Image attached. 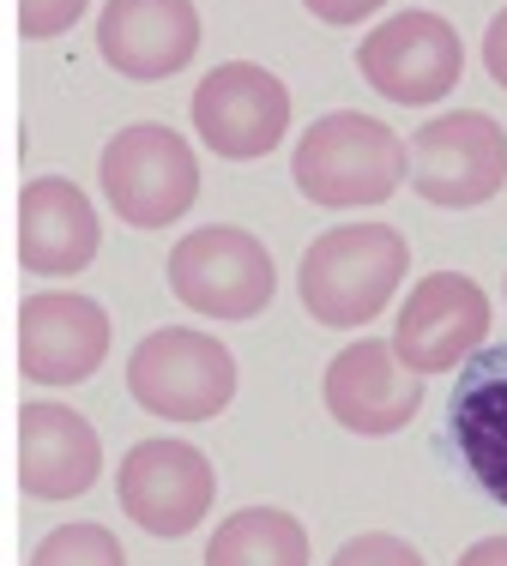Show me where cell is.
Here are the masks:
<instances>
[{"label": "cell", "instance_id": "obj_14", "mask_svg": "<svg viewBox=\"0 0 507 566\" xmlns=\"http://www.w3.org/2000/svg\"><path fill=\"white\" fill-rule=\"evenodd\" d=\"M12 476L31 501H79L103 476V440L73 403H19L12 422Z\"/></svg>", "mask_w": 507, "mask_h": 566}, {"label": "cell", "instance_id": "obj_1", "mask_svg": "<svg viewBox=\"0 0 507 566\" xmlns=\"http://www.w3.org/2000/svg\"><path fill=\"white\" fill-rule=\"evenodd\" d=\"M290 181L320 211H363L386 206L411 181V139H399L386 120L332 109L309 120V133L290 151Z\"/></svg>", "mask_w": 507, "mask_h": 566}, {"label": "cell", "instance_id": "obj_3", "mask_svg": "<svg viewBox=\"0 0 507 566\" xmlns=\"http://www.w3.org/2000/svg\"><path fill=\"white\" fill-rule=\"evenodd\" d=\"M103 206L127 229H169L194 211L199 199V157L164 120H133L115 127V139L97 157Z\"/></svg>", "mask_w": 507, "mask_h": 566}, {"label": "cell", "instance_id": "obj_21", "mask_svg": "<svg viewBox=\"0 0 507 566\" xmlns=\"http://www.w3.org/2000/svg\"><path fill=\"white\" fill-rule=\"evenodd\" d=\"M302 7H309L320 24H363V19H375L386 0H302Z\"/></svg>", "mask_w": 507, "mask_h": 566}, {"label": "cell", "instance_id": "obj_8", "mask_svg": "<svg viewBox=\"0 0 507 566\" xmlns=\"http://www.w3.org/2000/svg\"><path fill=\"white\" fill-rule=\"evenodd\" d=\"M194 133L211 157L224 164H254V157L278 151L290 133V91L278 73L260 61H224L194 85Z\"/></svg>", "mask_w": 507, "mask_h": 566}, {"label": "cell", "instance_id": "obj_5", "mask_svg": "<svg viewBox=\"0 0 507 566\" xmlns=\"http://www.w3.org/2000/svg\"><path fill=\"white\" fill-rule=\"evenodd\" d=\"M169 295L199 319H254L278 290V265L260 235L236 223H206L169 248Z\"/></svg>", "mask_w": 507, "mask_h": 566}, {"label": "cell", "instance_id": "obj_18", "mask_svg": "<svg viewBox=\"0 0 507 566\" xmlns=\"http://www.w3.org/2000/svg\"><path fill=\"white\" fill-rule=\"evenodd\" d=\"M31 566H127V548L115 543V531L79 518V524L49 531L43 543L31 548Z\"/></svg>", "mask_w": 507, "mask_h": 566}, {"label": "cell", "instance_id": "obj_15", "mask_svg": "<svg viewBox=\"0 0 507 566\" xmlns=\"http://www.w3.org/2000/svg\"><path fill=\"white\" fill-rule=\"evenodd\" d=\"M97 55L133 85L176 78L199 55L194 0H110L97 12Z\"/></svg>", "mask_w": 507, "mask_h": 566}, {"label": "cell", "instance_id": "obj_2", "mask_svg": "<svg viewBox=\"0 0 507 566\" xmlns=\"http://www.w3.org/2000/svg\"><path fill=\"white\" fill-rule=\"evenodd\" d=\"M411 272V241L393 223H332L309 241L297 265V295L309 319L332 332H356L381 319V307L399 295Z\"/></svg>", "mask_w": 507, "mask_h": 566}, {"label": "cell", "instance_id": "obj_16", "mask_svg": "<svg viewBox=\"0 0 507 566\" xmlns=\"http://www.w3.org/2000/svg\"><path fill=\"white\" fill-rule=\"evenodd\" d=\"M447 434L472 470V482L496 506H507V338L484 344L453 374Z\"/></svg>", "mask_w": 507, "mask_h": 566}, {"label": "cell", "instance_id": "obj_9", "mask_svg": "<svg viewBox=\"0 0 507 566\" xmlns=\"http://www.w3.org/2000/svg\"><path fill=\"white\" fill-rule=\"evenodd\" d=\"M115 501L139 531L188 536L206 524L211 501H218V470L188 440H139L115 464Z\"/></svg>", "mask_w": 507, "mask_h": 566}, {"label": "cell", "instance_id": "obj_22", "mask_svg": "<svg viewBox=\"0 0 507 566\" xmlns=\"http://www.w3.org/2000/svg\"><path fill=\"white\" fill-rule=\"evenodd\" d=\"M484 73L507 91V7L489 19V31H484Z\"/></svg>", "mask_w": 507, "mask_h": 566}, {"label": "cell", "instance_id": "obj_19", "mask_svg": "<svg viewBox=\"0 0 507 566\" xmlns=\"http://www.w3.org/2000/svg\"><path fill=\"white\" fill-rule=\"evenodd\" d=\"M91 0H12V31L24 36V43H49V36L73 31L79 19H85Z\"/></svg>", "mask_w": 507, "mask_h": 566}, {"label": "cell", "instance_id": "obj_23", "mask_svg": "<svg viewBox=\"0 0 507 566\" xmlns=\"http://www.w3.org/2000/svg\"><path fill=\"white\" fill-rule=\"evenodd\" d=\"M459 566H507V536H484L459 555Z\"/></svg>", "mask_w": 507, "mask_h": 566}, {"label": "cell", "instance_id": "obj_20", "mask_svg": "<svg viewBox=\"0 0 507 566\" xmlns=\"http://www.w3.org/2000/svg\"><path fill=\"white\" fill-rule=\"evenodd\" d=\"M327 566H423V555L393 531H363V536H351Z\"/></svg>", "mask_w": 507, "mask_h": 566}, {"label": "cell", "instance_id": "obj_13", "mask_svg": "<svg viewBox=\"0 0 507 566\" xmlns=\"http://www.w3.org/2000/svg\"><path fill=\"white\" fill-rule=\"evenodd\" d=\"M103 248V218L66 175H37L12 206V260L31 277H79Z\"/></svg>", "mask_w": 507, "mask_h": 566}, {"label": "cell", "instance_id": "obj_7", "mask_svg": "<svg viewBox=\"0 0 507 566\" xmlns=\"http://www.w3.org/2000/svg\"><path fill=\"white\" fill-rule=\"evenodd\" d=\"M356 73L369 78V91H381L386 103L405 109H430L442 103L465 73V43L442 12L405 7L393 19H381L375 31L356 43Z\"/></svg>", "mask_w": 507, "mask_h": 566}, {"label": "cell", "instance_id": "obj_17", "mask_svg": "<svg viewBox=\"0 0 507 566\" xmlns=\"http://www.w3.org/2000/svg\"><path fill=\"white\" fill-rule=\"evenodd\" d=\"M206 566H309V524L284 506H242L211 531Z\"/></svg>", "mask_w": 507, "mask_h": 566}, {"label": "cell", "instance_id": "obj_12", "mask_svg": "<svg viewBox=\"0 0 507 566\" xmlns=\"http://www.w3.org/2000/svg\"><path fill=\"white\" fill-rule=\"evenodd\" d=\"M489 344V295L465 272H430L411 283L393 319V349L417 374H453Z\"/></svg>", "mask_w": 507, "mask_h": 566}, {"label": "cell", "instance_id": "obj_10", "mask_svg": "<svg viewBox=\"0 0 507 566\" xmlns=\"http://www.w3.org/2000/svg\"><path fill=\"white\" fill-rule=\"evenodd\" d=\"M110 356V314L79 290H37L12 319V361L37 386H79Z\"/></svg>", "mask_w": 507, "mask_h": 566}, {"label": "cell", "instance_id": "obj_6", "mask_svg": "<svg viewBox=\"0 0 507 566\" xmlns=\"http://www.w3.org/2000/svg\"><path fill=\"white\" fill-rule=\"evenodd\" d=\"M507 187V127L484 109L430 115L411 133V193L442 211L489 206Z\"/></svg>", "mask_w": 507, "mask_h": 566}, {"label": "cell", "instance_id": "obj_11", "mask_svg": "<svg viewBox=\"0 0 507 566\" xmlns=\"http://www.w3.org/2000/svg\"><path fill=\"white\" fill-rule=\"evenodd\" d=\"M423 380H430V374L411 368L393 349V338H356L327 361L320 398H327V416L339 428L381 440V434H399V428L417 422Z\"/></svg>", "mask_w": 507, "mask_h": 566}, {"label": "cell", "instance_id": "obj_4", "mask_svg": "<svg viewBox=\"0 0 507 566\" xmlns=\"http://www.w3.org/2000/svg\"><path fill=\"white\" fill-rule=\"evenodd\" d=\"M127 392L145 416H164V422H211L236 398V356L199 326L145 332L127 356Z\"/></svg>", "mask_w": 507, "mask_h": 566}]
</instances>
